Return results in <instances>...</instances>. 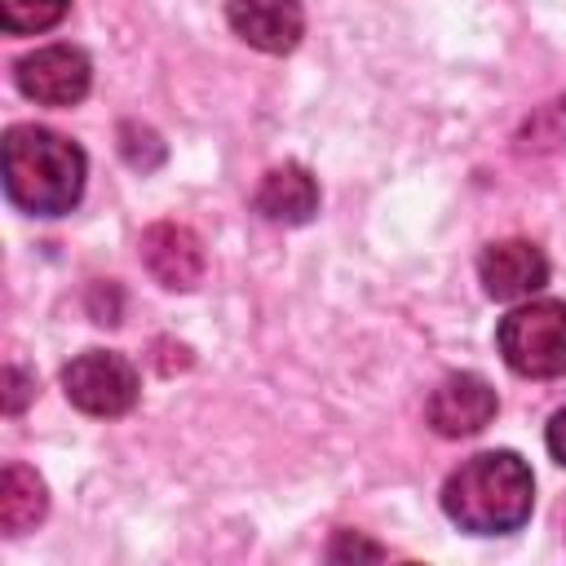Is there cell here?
<instances>
[{
	"instance_id": "cell-8",
	"label": "cell",
	"mask_w": 566,
	"mask_h": 566,
	"mask_svg": "<svg viewBox=\"0 0 566 566\" xmlns=\"http://www.w3.org/2000/svg\"><path fill=\"white\" fill-rule=\"evenodd\" d=\"M137 252H142L146 270L155 274V283H164L172 292H190L203 279V243L190 226L155 221V226L142 230Z\"/></svg>"
},
{
	"instance_id": "cell-15",
	"label": "cell",
	"mask_w": 566,
	"mask_h": 566,
	"mask_svg": "<svg viewBox=\"0 0 566 566\" xmlns=\"http://www.w3.org/2000/svg\"><path fill=\"white\" fill-rule=\"evenodd\" d=\"M544 442H548V451H553V460L566 469V407L548 420V433H544Z\"/></svg>"
},
{
	"instance_id": "cell-1",
	"label": "cell",
	"mask_w": 566,
	"mask_h": 566,
	"mask_svg": "<svg viewBox=\"0 0 566 566\" xmlns=\"http://www.w3.org/2000/svg\"><path fill=\"white\" fill-rule=\"evenodd\" d=\"M535 509V478L517 451H478L442 482V513L469 535H509Z\"/></svg>"
},
{
	"instance_id": "cell-5",
	"label": "cell",
	"mask_w": 566,
	"mask_h": 566,
	"mask_svg": "<svg viewBox=\"0 0 566 566\" xmlns=\"http://www.w3.org/2000/svg\"><path fill=\"white\" fill-rule=\"evenodd\" d=\"M13 80H18L22 97H31L40 106H75L93 84V66L75 44H44V49L18 57Z\"/></svg>"
},
{
	"instance_id": "cell-13",
	"label": "cell",
	"mask_w": 566,
	"mask_h": 566,
	"mask_svg": "<svg viewBox=\"0 0 566 566\" xmlns=\"http://www.w3.org/2000/svg\"><path fill=\"white\" fill-rule=\"evenodd\" d=\"M526 137H535V142H544V146L562 142V137H566V97H557L535 124H526Z\"/></svg>"
},
{
	"instance_id": "cell-12",
	"label": "cell",
	"mask_w": 566,
	"mask_h": 566,
	"mask_svg": "<svg viewBox=\"0 0 566 566\" xmlns=\"http://www.w3.org/2000/svg\"><path fill=\"white\" fill-rule=\"evenodd\" d=\"M71 0H0V27L9 35H35L66 18Z\"/></svg>"
},
{
	"instance_id": "cell-3",
	"label": "cell",
	"mask_w": 566,
	"mask_h": 566,
	"mask_svg": "<svg viewBox=\"0 0 566 566\" xmlns=\"http://www.w3.org/2000/svg\"><path fill=\"white\" fill-rule=\"evenodd\" d=\"M500 358L526 380L566 376V301H526L500 318Z\"/></svg>"
},
{
	"instance_id": "cell-14",
	"label": "cell",
	"mask_w": 566,
	"mask_h": 566,
	"mask_svg": "<svg viewBox=\"0 0 566 566\" xmlns=\"http://www.w3.org/2000/svg\"><path fill=\"white\" fill-rule=\"evenodd\" d=\"M4 385H9V394H4V411H22V402H27V394H31V380H27L18 367H4Z\"/></svg>"
},
{
	"instance_id": "cell-10",
	"label": "cell",
	"mask_w": 566,
	"mask_h": 566,
	"mask_svg": "<svg viewBox=\"0 0 566 566\" xmlns=\"http://www.w3.org/2000/svg\"><path fill=\"white\" fill-rule=\"evenodd\" d=\"M252 208L265 221H283V226H301L318 212V181L310 177V168L301 164H283L270 168L252 195Z\"/></svg>"
},
{
	"instance_id": "cell-6",
	"label": "cell",
	"mask_w": 566,
	"mask_h": 566,
	"mask_svg": "<svg viewBox=\"0 0 566 566\" xmlns=\"http://www.w3.org/2000/svg\"><path fill=\"white\" fill-rule=\"evenodd\" d=\"M495 389L491 380H482L478 371H455L447 380H438V389L424 402V420L438 438H473L495 420Z\"/></svg>"
},
{
	"instance_id": "cell-4",
	"label": "cell",
	"mask_w": 566,
	"mask_h": 566,
	"mask_svg": "<svg viewBox=\"0 0 566 566\" xmlns=\"http://www.w3.org/2000/svg\"><path fill=\"white\" fill-rule=\"evenodd\" d=\"M62 389H66V398L84 416L115 420V416L133 411V402L142 394V380H137V367L124 354H115V349H84V354H75L62 367Z\"/></svg>"
},
{
	"instance_id": "cell-2",
	"label": "cell",
	"mask_w": 566,
	"mask_h": 566,
	"mask_svg": "<svg viewBox=\"0 0 566 566\" xmlns=\"http://www.w3.org/2000/svg\"><path fill=\"white\" fill-rule=\"evenodd\" d=\"M88 177L84 150L40 124H13L4 133V195L31 217H62L80 203Z\"/></svg>"
},
{
	"instance_id": "cell-16",
	"label": "cell",
	"mask_w": 566,
	"mask_h": 566,
	"mask_svg": "<svg viewBox=\"0 0 566 566\" xmlns=\"http://www.w3.org/2000/svg\"><path fill=\"white\" fill-rule=\"evenodd\" d=\"M332 557H380V548H376V544H363V539L340 535V539L332 544Z\"/></svg>"
},
{
	"instance_id": "cell-11",
	"label": "cell",
	"mask_w": 566,
	"mask_h": 566,
	"mask_svg": "<svg viewBox=\"0 0 566 566\" xmlns=\"http://www.w3.org/2000/svg\"><path fill=\"white\" fill-rule=\"evenodd\" d=\"M44 513H49V491H44L40 473L27 464H4V473H0V526H4V535H22V531L40 526Z\"/></svg>"
},
{
	"instance_id": "cell-7",
	"label": "cell",
	"mask_w": 566,
	"mask_h": 566,
	"mask_svg": "<svg viewBox=\"0 0 566 566\" xmlns=\"http://www.w3.org/2000/svg\"><path fill=\"white\" fill-rule=\"evenodd\" d=\"M478 279L491 301H522L548 283V256L531 239H500L482 248Z\"/></svg>"
},
{
	"instance_id": "cell-9",
	"label": "cell",
	"mask_w": 566,
	"mask_h": 566,
	"mask_svg": "<svg viewBox=\"0 0 566 566\" xmlns=\"http://www.w3.org/2000/svg\"><path fill=\"white\" fill-rule=\"evenodd\" d=\"M226 18H230V31L261 53H292L305 35L301 0H230Z\"/></svg>"
}]
</instances>
